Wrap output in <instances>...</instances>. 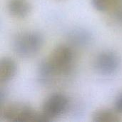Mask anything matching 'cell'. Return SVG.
I'll use <instances>...</instances> for the list:
<instances>
[{
	"label": "cell",
	"mask_w": 122,
	"mask_h": 122,
	"mask_svg": "<svg viewBox=\"0 0 122 122\" xmlns=\"http://www.w3.org/2000/svg\"><path fill=\"white\" fill-rule=\"evenodd\" d=\"M43 35L36 31L21 32L13 39L12 49L19 56L31 58L39 53L44 45Z\"/></svg>",
	"instance_id": "6da1fadb"
},
{
	"label": "cell",
	"mask_w": 122,
	"mask_h": 122,
	"mask_svg": "<svg viewBox=\"0 0 122 122\" xmlns=\"http://www.w3.org/2000/svg\"><path fill=\"white\" fill-rule=\"evenodd\" d=\"M48 61L57 74H67L74 64V54L70 46L61 44L52 51Z\"/></svg>",
	"instance_id": "7a4b0ae2"
},
{
	"label": "cell",
	"mask_w": 122,
	"mask_h": 122,
	"mask_svg": "<svg viewBox=\"0 0 122 122\" xmlns=\"http://www.w3.org/2000/svg\"><path fill=\"white\" fill-rule=\"evenodd\" d=\"M38 116L31 106L21 102L10 104L1 112L2 118L9 122H37Z\"/></svg>",
	"instance_id": "3957f363"
},
{
	"label": "cell",
	"mask_w": 122,
	"mask_h": 122,
	"mask_svg": "<svg viewBox=\"0 0 122 122\" xmlns=\"http://www.w3.org/2000/svg\"><path fill=\"white\" fill-rule=\"evenodd\" d=\"M120 64V57L117 53L106 50L97 54L94 59V67L100 75L112 76L119 70Z\"/></svg>",
	"instance_id": "277c9868"
},
{
	"label": "cell",
	"mask_w": 122,
	"mask_h": 122,
	"mask_svg": "<svg viewBox=\"0 0 122 122\" xmlns=\"http://www.w3.org/2000/svg\"><path fill=\"white\" fill-rule=\"evenodd\" d=\"M69 107V101L63 94L56 93L49 96L44 102L42 112L52 121L65 114Z\"/></svg>",
	"instance_id": "5b68a950"
},
{
	"label": "cell",
	"mask_w": 122,
	"mask_h": 122,
	"mask_svg": "<svg viewBox=\"0 0 122 122\" xmlns=\"http://www.w3.org/2000/svg\"><path fill=\"white\" fill-rule=\"evenodd\" d=\"M17 72L16 62L9 57H4L0 61V81L1 84L12 80Z\"/></svg>",
	"instance_id": "8992f818"
},
{
	"label": "cell",
	"mask_w": 122,
	"mask_h": 122,
	"mask_svg": "<svg viewBox=\"0 0 122 122\" xmlns=\"http://www.w3.org/2000/svg\"><path fill=\"white\" fill-rule=\"evenodd\" d=\"M31 8L28 0H9L8 2L9 12L16 18L26 17L30 13Z\"/></svg>",
	"instance_id": "52a82bcc"
},
{
	"label": "cell",
	"mask_w": 122,
	"mask_h": 122,
	"mask_svg": "<svg viewBox=\"0 0 122 122\" xmlns=\"http://www.w3.org/2000/svg\"><path fill=\"white\" fill-rule=\"evenodd\" d=\"M68 38L73 45L79 47L86 46L92 40V34L89 31L81 28L74 29L71 31Z\"/></svg>",
	"instance_id": "ba28073f"
},
{
	"label": "cell",
	"mask_w": 122,
	"mask_h": 122,
	"mask_svg": "<svg viewBox=\"0 0 122 122\" xmlns=\"http://www.w3.org/2000/svg\"><path fill=\"white\" fill-rule=\"evenodd\" d=\"M57 74L49 62V61H42L38 69V78L41 84H47L53 81L54 77Z\"/></svg>",
	"instance_id": "9c48e42d"
},
{
	"label": "cell",
	"mask_w": 122,
	"mask_h": 122,
	"mask_svg": "<svg viewBox=\"0 0 122 122\" xmlns=\"http://www.w3.org/2000/svg\"><path fill=\"white\" fill-rule=\"evenodd\" d=\"M92 121L94 122H119L121 121V119L117 111L102 109L94 112L92 116Z\"/></svg>",
	"instance_id": "30bf717a"
},
{
	"label": "cell",
	"mask_w": 122,
	"mask_h": 122,
	"mask_svg": "<svg viewBox=\"0 0 122 122\" xmlns=\"http://www.w3.org/2000/svg\"><path fill=\"white\" fill-rule=\"evenodd\" d=\"M116 0H92V4L95 9L99 11H107L112 9Z\"/></svg>",
	"instance_id": "8fae6325"
},
{
	"label": "cell",
	"mask_w": 122,
	"mask_h": 122,
	"mask_svg": "<svg viewBox=\"0 0 122 122\" xmlns=\"http://www.w3.org/2000/svg\"><path fill=\"white\" fill-rule=\"evenodd\" d=\"M114 108L118 113H122V92L120 93L115 99Z\"/></svg>",
	"instance_id": "7c38bea8"
},
{
	"label": "cell",
	"mask_w": 122,
	"mask_h": 122,
	"mask_svg": "<svg viewBox=\"0 0 122 122\" xmlns=\"http://www.w3.org/2000/svg\"><path fill=\"white\" fill-rule=\"evenodd\" d=\"M116 14H117V17L118 20L122 21V9H119Z\"/></svg>",
	"instance_id": "4fadbf2b"
}]
</instances>
